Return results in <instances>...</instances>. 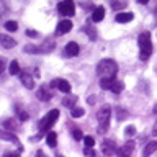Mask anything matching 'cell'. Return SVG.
<instances>
[{"mask_svg":"<svg viewBox=\"0 0 157 157\" xmlns=\"http://www.w3.org/2000/svg\"><path fill=\"white\" fill-rule=\"evenodd\" d=\"M137 44H139V49H141V54H139V59L141 61H147L152 54V43H151V34L149 31H144L139 34L137 38Z\"/></svg>","mask_w":157,"mask_h":157,"instance_id":"1","label":"cell"},{"mask_svg":"<svg viewBox=\"0 0 157 157\" xmlns=\"http://www.w3.org/2000/svg\"><path fill=\"white\" fill-rule=\"evenodd\" d=\"M116 72H118V66L113 59H103L97 66V74L101 78L103 77H116Z\"/></svg>","mask_w":157,"mask_h":157,"instance_id":"2","label":"cell"},{"mask_svg":"<svg viewBox=\"0 0 157 157\" xmlns=\"http://www.w3.org/2000/svg\"><path fill=\"white\" fill-rule=\"evenodd\" d=\"M110 116H111V108L108 105L101 106L100 110H98L97 120H98V131H100V132L108 129V126H110Z\"/></svg>","mask_w":157,"mask_h":157,"instance_id":"3","label":"cell"},{"mask_svg":"<svg viewBox=\"0 0 157 157\" xmlns=\"http://www.w3.org/2000/svg\"><path fill=\"white\" fill-rule=\"evenodd\" d=\"M57 118H59V110H51L41 121H39V131H41V132L49 131L52 128L54 123L57 121Z\"/></svg>","mask_w":157,"mask_h":157,"instance_id":"4","label":"cell"},{"mask_svg":"<svg viewBox=\"0 0 157 157\" xmlns=\"http://www.w3.org/2000/svg\"><path fill=\"white\" fill-rule=\"evenodd\" d=\"M57 10L61 15H64V17H72V15L75 13V5H74L72 0H62V2H59Z\"/></svg>","mask_w":157,"mask_h":157,"instance_id":"5","label":"cell"},{"mask_svg":"<svg viewBox=\"0 0 157 157\" xmlns=\"http://www.w3.org/2000/svg\"><path fill=\"white\" fill-rule=\"evenodd\" d=\"M78 51H80L78 44H77V43H74V41H71V43H69L66 48H64V56H67V57L78 56Z\"/></svg>","mask_w":157,"mask_h":157,"instance_id":"6","label":"cell"},{"mask_svg":"<svg viewBox=\"0 0 157 157\" xmlns=\"http://www.w3.org/2000/svg\"><path fill=\"white\" fill-rule=\"evenodd\" d=\"M71 29H72V21H71V20H62V21L57 25L56 33L57 34H66V33L71 31Z\"/></svg>","mask_w":157,"mask_h":157,"instance_id":"7","label":"cell"},{"mask_svg":"<svg viewBox=\"0 0 157 157\" xmlns=\"http://www.w3.org/2000/svg\"><path fill=\"white\" fill-rule=\"evenodd\" d=\"M134 18V13L132 12H118V15L115 17V20L118 23H128Z\"/></svg>","mask_w":157,"mask_h":157,"instance_id":"8","label":"cell"},{"mask_svg":"<svg viewBox=\"0 0 157 157\" xmlns=\"http://www.w3.org/2000/svg\"><path fill=\"white\" fill-rule=\"evenodd\" d=\"M103 152H105L106 155H111V154H116V152H120V151L116 149V146L113 141H103Z\"/></svg>","mask_w":157,"mask_h":157,"instance_id":"9","label":"cell"},{"mask_svg":"<svg viewBox=\"0 0 157 157\" xmlns=\"http://www.w3.org/2000/svg\"><path fill=\"white\" fill-rule=\"evenodd\" d=\"M0 43H2V46L5 49H10V48H13L15 44H17V41H15L13 38L7 36V34H2V36H0Z\"/></svg>","mask_w":157,"mask_h":157,"instance_id":"10","label":"cell"},{"mask_svg":"<svg viewBox=\"0 0 157 157\" xmlns=\"http://www.w3.org/2000/svg\"><path fill=\"white\" fill-rule=\"evenodd\" d=\"M132 151H134V142H132V141H128L126 144L121 147V151L118 152V154H120V155H131Z\"/></svg>","mask_w":157,"mask_h":157,"instance_id":"11","label":"cell"},{"mask_svg":"<svg viewBox=\"0 0 157 157\" xmlns=\"http://www.w3.org/2000/svg\"><path fill=\"white\" fill-rule=\"evenodd\" d=\"M105 18V8L103 7H97L95 10H93V13H92V20L93 21H101V20Z\"/></svg>","mask_w":157,"mask_h":157,"instance_id":"12","label":"cell"},{"mask_svg":"<svg viewBox=\"0 0 157 157\" xmlns=\"http://www.w3.org/2000/svg\"><path fill=\"white\" fill-rule=\"evenodd\" d=\"M36 95H38V98H39V100H41V101H48L49 98L52 97V93L49 92L46 87H41V88H39V92L36 93Z\"/></svg>","mask_w":157,"mask_h":157,"instance_id":"13","label":"cell"},{"mask_svg":"<svg viewBox=\"0 0 157 157\" xmlns=\"http://www.w3.org/2000/svg\"><path fill=\"white\" fill-rule=\"evenodd\" d=\"M20 78H21V83L26 88H29V90H31V88L34 87V82H33V77L31 75H28V74H21V75H20Z\"/></svg>","mask_w":157,"mask_h":157,"instance_id":"14","label":"cell"},{"mask_svg":"<svg viewBox=\"0 0 157 157\" xmlns=\"http://www.w3.org/2000/svg\"><path fill=\"white\" fill-rule=\"evenodd\" d=\"M154 151H157V141H151L149 144L144 147V151H142V154L144 155H151Z\"/></svg>","mask_w":157,"mask_h":157,"instance_id":"15","label":"cell"},{"mask_svg":"<svg viewBox=\"0 0 157 157\" xmlns=\"http://www.w3.org/2000/svg\"><path fill=\"white\" fill-rule=\"evenodd\" d=\"M57 88H59L61 92H64V93H69V92H71V83H69L67 80H62V78H59Z\"/></svg>","mask_w":157,"mask_h":157,"instance_id":"16","label":"cell"},{"mask_svg":"<svg viewBox=\"0 0 157 157\" xmlns=\"http://www.w3.org/2000/svg\"><path fill=\"white\" fill-rule=\"evenodd\" d=\"M123 88H124V83L120 82V80H116V78H115V80H113V83H111V88H110V90H111L113 93H120V92L123 90Z\"/></svg>","mask_w":157,"mask_h":157,"instance_id":"17","label":"cell"},{"mask_svg":"<svg viewBox=\"0 0 157 157\" xmlns=\"http://www.w3.org/2000/svg\"><path fill=\"white\" fill-rule=\"evenodd\" d=\"M54 41H48V43H44L43 46H39V52H49V51H52L54 49Z\"/></svg>","mask_w":157,"mask_h":157,"instance_id":"18","label":"cell"},{"mask_svg":"<svg viewBox=\"0 0 157 157\" xmlns=\"http://www.w3.org/2000/svg\"><path fill=\"white\" fill-rule=\"evenodd\" d=\"M46 142H48V146H51V147L56 146V142H57V136H56V132H48V136H46Z\"/></svg>","mask_w":157,"mask_h":157,"instance_id":"19","label":"cell"},{"mask_svg":"<svg viewBox=\"0 0 157 157\" xmlns=\"http://www.w3.org/2000/svg\"><path fill=\"white\" fill-rule=\"evenodd\" d=\"M8 71H10V74H12V75H17V74H20V64H18V61H12V62H10Z\"/></svg>","mask_w":157,"mask_h":157,"instance_id":"20","label":"cell"},{"mask_svg":"<svg viewBox=\"0 0 157 157\" xmlns=\"http://www.w3.org/2000/svg\"><path fill=\"white\" fill-rule=\"evenodd\" d=\"M75 101H77V97H66L62 100V103L66 106H74V105H75Z\"/></svg>","mask_w":157,"mask_h":157,"instance_id":"21","label":"cell"},{"mask_svg":"<svg viewBox=\"0 0 157 157\" xmlns=\"http://www.w3.org/2000/svg\"><path fill=\"white\" fill-rule=\"evenodd\" d=\"M83 108H72V111H71V115H72V118H80V116H83Z\"/></svg>","mask_w":157,"mask_h":157,"instance_id":"22","label":"cell"},{"mask_svg":"<svg viewBox=\"0 0 157 157\" xmlns=\"http://www.w3.org/2000/svg\"><path fill=\"white\" fill-rule=\"evenodd\" d=\"M5 28H7L8 31H17V29H18V23L17 21H7V23H5Z\"/></svg>","mask_w":157,"mask_h":157,"instance_id":"23","label":"cell"},{"mask_svg":"<svg viewBox=\"0 0 157 157\" xmlns=\"http://www.w3.org/2000/svg\"><path fill=\"white\" fill-rule=\"evenodd\" d=\"M134 134H136V128L132 126V124H131V126H128L126 129H124V136H126V137H132Z\"/></svg>","mask_w":157,"mask_h":157,"instance_id":"24","label":"cell"},{"mask_svg":"<svg viewBox=\"0 0 157 157\" xmlns=\"http://www.w3.org/2000/svg\"><path fill=\"white\" fill-rule=\"evenodd\" d=\"M2 139H7V141H12V142H18V139H17V137H15L13 134H8V132H7V131H3V132H2ZM18 144H20V142H18Z\"/></svg>","mask_w":157,"mask_h":157,"instance_id":"25","label":"cell"},{"mask_svg":"<svg viewBox=\"0 0 157 157\" xmlns=\"http://www.w3.org/2000/svg\"><path fill=\"white\" fill-rule=\"evenodd\" d=\"M111 7L115 10H121V8L126 7V3L124 2H118V0H111Z\"/></svg>","mask_w":157,"mask_h":157,"instance_id":"26","label":"cell"},{"mask_svg":"<svg viewBox=\"0 0 157 157\" xmlns=\"http://www.w3.org/2000/svg\"><path fill=\"white\" fill-rule=\"evenodd\" d=\"M83 142H85V147H93L95 139H93L92 136H85V137H83Z\"/></svg>","mask_w":157,"mask_h":157,"instance_id":"27","label":"cell"},{"mask_svg":"<svg viewBox=\"0 0 157 157\" xmlns=\"http://www.w3.org/2000/svg\"><path fill=\"white\" fill-rule=\"evenodd\" d=\"M72 136H74V139H83V134H82V131L80 129H74L72 131Z\"/></svg>","mask_w":157,"mask_h":157,"instance_id":"28","label":"cell"},{"mask_svg":"<svg viewBox=\"0 0 157 157\" xmlns=\"http://www.w3.org/2000/svg\"><path fill=\"white\" fill-rule=\"evenodd\" d=\"M85 155H95V151H93V147H85Z\"/></svg>","mask_w":157,"mask_h":157,"instance_id":"29","label":"cell"},{"mask_svg":"<svg viewBox=\"0 0 157 157\" xmlns=\"http://www.w3.org/2000/svg\"><path fill=\"white\" fill-rule=\"evenodd\" d=\"M26 34H28V36H31V38H34V36H36V31H33V29H28Z\"/></svg>","mask_w":157,"mask_h":157,"instance_id":"30","label":"cell"},{"mask_svg":"<svg viewBox=\"0 0 157 157\" xmlns=\"http://www.w3.org/2000/svg\"><path fill=\"white\" fill-rule=\"evenodd\" d=\"M20 118H21V121L28 120V113H20Z\"/></svg>","mask_w":157,"mask_h":157,"instance_id":"31","label":"cell"},{"mask_svg":"<svg viewBox=\"0 0 157 157\" xmlns=\"http://www.w3.org/2000/svg\"><path fill=\"white\" fill-rule=\"evenodd\" d=\"M152 134H154V136H157V121L154 123V128H152Z\"/></svg>","mask_w":157,"mask_h":157,"instance_id":"32","label":"cell"},{"mask_svg":"<svg viewBox=\"0 0 157 157\" xmlns=\"http://www.w3.org/2000/svg\"><path fill=\"white\" fill-rule=\"evenodd\" d=\"M137 2H139V3H142V5H146L147 2H149V0H137Z\"/></svg>","mask_w":157,"mask_h":157,"instance_id":"33","label":"cell"},{"mask_svg":"<svg viewBox=\"0 0 157 157\" xmlns=\"http://www.w3.org/2000/svg\"><path fill=\"white\" fill-rule=\"evenodd\" d=\"M154 113H155V115H157V105L154 106Z\"/></svg>","mask_w":157,"mask_h":157,"instance_id":"34","label":"cell"}]
</instances>
